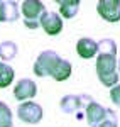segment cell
Listing matches in <instances>:
<instances>
[{
    "label": "cell",
    "mask_w": 120,
    "mask_h": 127,
    "mask_svg": "<svg viewBox=\"0 0 120 127\" xmlns=\"http://www.w3.org/2000/svg\"><path fill=\"white\" fill-rule=\"evenodd\" d=\"M119 59L117 54H110V53H98L96 56V76L100 80V83L107 88H113L115 85H119Z\"/></svg>",
    "instance_id": "1"
},
{
    "label": "cell",
    "mask_w": 120,
    "mask_h": 127,
    "mask_svg": "<svg viewBox=\"0 0 120 127\" xmlns=\"http://www.w3.org/2000/svg\"><path fill=\"white\" fill-rule=\"evenodd\" d=\"M61 61V56L56 53V51H52V49H46V51H42L37 59H36V63H34V73H36V76H51L52 75V71L56 68V64Z\"/></svg>",
    "instance_id": "2"
},
{
    "label": "cell",
    "mask_w": 120,
    "mask_h": 127,
    "mask_svg": "<svg viewBox=\"0 0 120 127\" xmlns=\"http://www.w3.org/2000/svg\"><path fill=\"white\" fill-rule=\"evenodd\" d=\"M91 102H93V98L90 95H66L61 98L59 108L64 114H73L81 119L80 110H86Z\"/></svg>",
    "instance_id": "3"
},
{
    "label": "cell",
    "mask_w": 120,
    "mask_h": 127,
    "mask_svg": "<svg viewBox=\"0 0 120 127\" xmlns=\"http://www.w3.org/2000/svg\"><path fill=\"white\" fill-rule=\"evenodd\" d=\"M17 117L24 122V124H30V126H36L42 120V107L36 102H22L19 107H17Z\"/></svg>",
    "instance_id": "4"
},
{
    "label": "cell",
    "mask_w": 120,
    "mask_h": 127,
    "mask_svg": "<svg viewBox=\"0 0 120 127\" xmlns=\"http://www.w3.org/2000/svg\"><path fill=\"white\" fill-rule=\"evenodd\" d=\"M39 27H42V31L48 36H58L63 31V17L58 12L46 10L42 14V17L39 19Z\"/></svg>",
    "instance_id": "5"
},
{
    "label": "cell",
    "mask_w": 120,
    "mask_h": 127,
    "mask_svg": "<svg viewBox=\"0 0 120 127\" xmlns=\"http://www.w3.org/2000/svg\"><path fill=\"white\" fill-rule=\"evenodd\" d=\"M96 12L107 22H119L120 20V0H100L96 3Z\"/></svg>",
    "instance_id": "6"
},
{
    "label": "cell",
    "mask_w": 120,
    "mask_h": 127,
    "mask_svg": "<svg viewBox=\"0 0 120 127\" xmlns=\"http://www.w3.org/2000/svg\"><path fill=\"white\" fill-rule=\"evenodd\" d=\"M37 95V85L36 81L30 78H22L15 83L14 87V98L19 100L20 103L22 102H29L30 98H34Z\"/></svg>",
    "instance_id": "7"
},
{
    "label": "cell",
    "mask_w": 120,
    "mask_h": 127,
    "mask_svg": "<svg viewBox=\"0 0 120 127\" xmlns=\"http://www.w3.org/2000/svg\"><path fill=\"white\" fill-rule=\"evenodd\" d=\"M44 12H46V7L39 0H24L22 5H20V14L24 15V20L39 22Z\"/></svg>",
    "instance_id": "8"
},
{
    "label": "cell",
    "mask_w": 120,
    "mask_h": 127,
    "mask_svg": "<svg viewBox=\"0 0 120 127\" xmlns=\"http://www.w3.org/2000/svg\"><path fill=\"white\" fill-rule=\"evenodd\" d=\"M107 110L103 105L96 103V102H91L88 108L85 110V115H86V120H88V126L90 127H98L107 119Z\"/></svg>",
    "instance_id": "9"
},
{
    "label": "cell",
    "mask_w": 120,
    "mask_h": 127,
    "mask_svg": "<svg viewBox=\"0 0 120 127\" xmlns=\"http://www.w3.org/2000/svg\"><path fill=\"white\" fill-rule=\"evenodd\" d=\"M76 53L83 59H91L98 56V42L93 41L91 37H81L76 42Z\"/></svg>",
    "instance_id": "10"
},
{
    "label": "cell",
    "mask_w": 120,
    "mask_h": 127,
    "mask_svg": "<svg viewBox=\"0 0 120 127\" xmlns=\"http://www.w3.org/2000/svg\"><path fill=\"white\" fill-rule=\"evenodd\" d=\"M59 15L63 19H73L80 12V0H59Z\"/></svg>",
    "instance_id": "11"
},
{
    "label": "cell",
    "mask_w": 120,
    "mask_h": 127,
    "mask_svg": "<svg viewBox=\"0 0 120 127\" xmlns=\"http://www.w3.org/2000/svg\"><path fill=\"white\" fill-rule=\"evenodd\" d=\"M71 73H73V66H71V63L61 58V61L56 64V68H54V71H52L51 76L56 80V81H64V80H68L71 76Z\"/></svg>",
    "instance_id": "12"
},
{
    "label": "cell",
    "mask_w": 120,
    "mask_h": 127,
    "mask_svg": "<svg viewBox=\"0 0 120 127\" xmlns=\"http://www.w3.org/2000/svg\"><path fill=\"white\" fill-rule=\"evenodd\" d=\"M17 44L15 42H12V41H3V42H0V59L3 61V63H9L12 59L17 56Z\"/></svg>",
    "instance_id": "13"
},
{
    "label": "cell",
    "mask_w": 120,
    "mask_h": 127,
    "mask_svg": "<svg viewBox=\"0 0 120 127\" xmlns=\"http://www.w3.org/2000/svg\"><path fill=\"white\" fill-rule=\"evenodd\" d=\"M14 81V68L7 63H0V88H7Z\"/></svg>",
    "instance_id": "14"
},
{
    "label": "cell",
    "mask_w": 120,
    "mask_h": 127,
    "mask_svg": "<svg viewBox=\"0 0 120 127\" xmlns=\"http://www.w3.org/2000/svg\"><path fill=\"white\" fill-rule=\"evenodd\" d=\"M12 110L5 102H0V127H12Z\"/></svg>",
    "instance_id": "15"
},
{
    "label": "cell",
    "mask_w": 120,
    "mask_h": 127,
    "mask_svg": "<svg viewBox=\"0 0 120 127\" xmlns=\"http://www.w3.org/2000/svg\"><path fill=\"white\" fill-rule=\"evenodd\" d=\"M19 19V5L15 2H5V22H15Z\"/></svg>",
    "instance_id": "16"
},
{
    "label": "cell",
    "mask_w": 120,
    "mask_h": 127,
    "mask_svg": "<svg viewBox=\"0 0 120 127\" xmlns=\"http://www.w3.org/2000/svg\"><path fill=\"white\" fill-rule=\"evenodd\" d=\"M98 53H110V54H117V44L113 39H101L98 42Z\"/></svg>",
    "instance_id": "17"
},
{
    "label": "cell",
    "mask_w": 120,
    "mask_h": 127,
    "mask_svg": "<svg viewBox=\"0 0 120 127\" xmlns=\"http://www.w3.org/2000/svg\"><path fill=\"white\" fill-rule=\"evenodd\" d=\"M98 127H119L117 114H115L112 108H108V110H107V119H105V120H103Z\"/></svg>",
    "instance_id": "18"
},
{
    "label": "cell",
    "mask_w": 120,
    "mask_h": 127,
    "mask_svg": "<svg viewBox=\"0 0 120 127\" xmlns=\"http://www.w3.org/2000/svg\"><path fill=\"white\" fill-rule=\"evenodd\" d=\"M110 100L113 105L120 108V85H115L113 88H110Z\"/></svg>",
    "instance_id": "19"
},
{
    "label": "cell",
    "mask_w": 120,
    "mask_h": 127,
    "mask_svg": "<svg viewBox=\"0 0 120 127\" xmlns=\"http://www.w3.org/2000/svg\"><path fill=\"white\" fill-rule=\"evenodd\" d=\"M0 22H5V2L0 0Z\"/></svg>",
    "instance_id": "20"
},
{
    "label": "cell",
    "mask_w": 120,
    "mask_h": 127,
    "mask_svg": "<svg viewBox=\"0 0 120 127\" xmlns=\"http://www.w3.org/2000/svg\"><path fill=\"white\" fill-rule=\"evenodd\" d=\"M24 26L27 29H37L39 27V22H30V20H24Z\"/></svg>",
    "instance_id": "21"
},
{
    "label": "cell",
    "mask_w": 120,
    "mask_h": 127,
    "mask_svg": "<svg viewBox=\"0 0 120 127\" xmlns=\"http://www.w3.org/2000/svg\"><path fill=\"white\" fill-rule=\"evenodd\" d=\"M117 71L120 73V58H119V66H117Z\"/></svg>",
    "instance_id": "22"
}]
</instances>
